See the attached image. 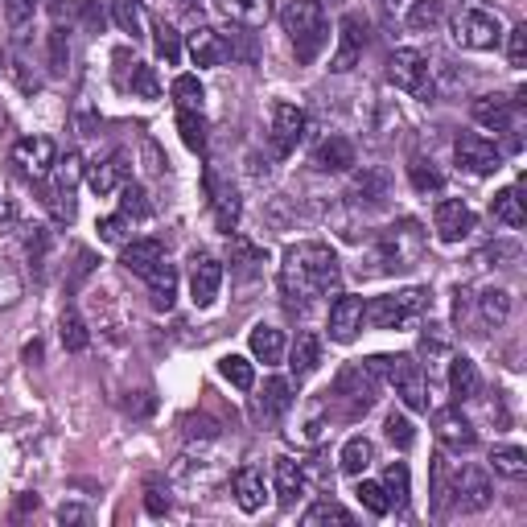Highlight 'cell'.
<instances>
[{
	"instance_id": "1",
	"label": "cell",
	"mask_w": 527,
	"mask_h": 527,
	"mask_svg": "<svg viewBox=\"0 0 527 527\" xmlns=\"http://www.w3.org/2000/svg\"><path fill=\"white\" fill-rule=\"evenodd\" d=\"M338 285H342V264L326 243H297V248L285 252V264H280V289H285L289 305L334 297Z\"/></svg>"
},
{
	"instance_id": "2",
	"label": "cell",
	"mask_w": 527,
	"mask_h": 527,
	"mask_svg": "<svg viewBox=\"0 0 527 527\" xmlns=\"http://www.w3.org/2000/svg\"><path fill=\"white\" fill-rule=\"evenodd\" d=\"M379 383H392L396 396L412 408V412H425L429 408V388H425V371L420 363H412L408 355H375L363 363Z\"/></svg>"
},
{
	"instance_id": "3",
	"label": "cell",
	"mask_w": 527,
	"mask_h": 527,
	"mask_svg": "<svg viewBox=\"0 0 527 527\" xmlns=\"http://www.w3.org/2000/svg\"><path fill=\"white\" fill-rule=\"evenodd\" d=\"M429 305V289H404V293H388V297H371L363 309V322L375 330H400L412 318H420Z\"/></svg>"
},
{
	"instance_id": "4",
	"label": "cell",
	"mask_w": 527,
	"mask_h": 527,
	"mask_svg": "<svg viewBox=\"0 0 527 527\" xmlns=\"http://www.w3.org/2000/svg\"><path fill=\"white\" fill-rule=\"evenodd\" d=\"M420 252H425V227H420L416 219H400L388 231H379V256L388 268L404 272L420 260Z\"/></svg>"
},
{
	"instance_id": "5",
	"label": "cell",
	"mask_w": 527,
	"mask_h": 527,
	"mask_svg": "<svg viewBox=\"0 0 527 527\" xmlns=\"http://www.w3.org/2000/svg\"><path fill=\"white\" fill-rule=\"evenodd\" d=\"M375 388H379V379L363 367V363H350L338 379H334V392H330V400H338L342 404V412H346V420H359L371 404H375Z\"/></svg>"
},
{
	"instance_id": "6",
	"label": "cell",
	"mask_w": 527,
	"mask_h": 527,
	"mask_svg": "<svg viewBox=\"0 0 527 527\" xmlns=\"http://www.w3.org/2000/svg\"><path fill=\"white\" fill-rule=\"evenodd\" d=\"M453 42L462 50H495L503 42V25L486 9H462L453 17Z\"/></svg>"
},
{
	"instance_id": "7",
	"label": "cell",
	"mask_w": 527,
	"mask_h": 527,
	"mask_svg": "<svg viewBox=\"0 0 527 527\" xmlns=\"http://www.w3.org/2000/svg\"><path fill=\"white\" fill-rule=\"evenodd\" d=\"M388 79L400 87V91H412L420 99L433 95V79H429V58L420 50H396L388 58Z\"/></svg>"
},
{
	"instance_id": "8",
	"label": "cell",
	"mask_w": 527,
	"mask_h": 527,
	"mask_svg": "<svg viewBox=\"0 0 527 527\" xmlns=\"http://www.w3.org/2000/svg\"><path fill=\"white\" fill-rule=\"evenodd\" d=\"M453 157H458L462 169L478 173V178H486V173H495L503 165V153L495 149V140H486L478 132H462L458 140H453Z\"/></svg>"
},
{
	"instance_id": "9",
	"label": "cell",
	"mask_w": 527,
	"mask_h": 527,
	"mask_svg": "<svg viewBox=\"0 0 527 527\" xmlns=\"http://www.w3.org/2000/svg\"><path fill=\"white\" fill-rule=\"evenodd\" d=\"M367 50V21L359 13H346L342 25H338V50L330 58V70L334 75H346V70H355L359 58Z\"/></svg>"
},
{
	"instance_id": "10",
	"label": "cell",
	"mask_w": 527,
	"mask_h": 527,
	"mask_svg": "<svg viewBox=\"0 0 527 527\" xmlns=\"http://www.w3.org/2000/svg\"><path fill=\"white\" fill-rule=\"evenodd\" d=\"M219 289H223V264L210 252H194V260H190V297H194V305L210 309L219 301Z\"/></svg>"
},
{
	"instance_id": "11",
	"label": "cell",
	"mask_w": 527,
	"mask_h": 527,
	"mask_svg": "<svg viewBox=\"0 0 527 527\" xmlns=\"http://www.w3.org/2000/svg\"><path fill=\"white\" fill-rule=\"evenodd\" d=\"M490 499H495L490 474L482 466H462L458 478H453V503H458L462 511H486Z\"/></svg>"
},
{
	"instance_id": "12",
	"label": "cell",
	"mask_w": 527,
	"mask_h": 527,
	"mask_svg": "<svg viewBox=\"0 0 527 527\" xmlns=\"http://www.w3.org/2000/svg\"><path fill=\"white\" fill-rule=\"evenodd\" d=\"M433 227H437L441 243H462V239L478 227V219H474V210H470L462 198H445V202H437V210H433Z\"/></svg>"
},
{
	"instance_id": "13",
	"label": "cell",
	"mask_w": 527,
	"mask_h": 527,
	"mask_svg": "<svg viewBox=\"0 0 527 527\" xmlns=\"http://www.w3.org/2000/svg\"><path fill=\"white\" fill-rule=\"evenodd\" d=\"M13 161L21 165V173H29L33 182H42L58 161V149H54L50 136H21L17 149H13Z\"/></svg>"
},
{
	"instance_id": "14",
	"label": "cell",
	"mask_w": 527,
	"mask_h": 527,
	"mask_svg": "<svg viewBox=\"0 0 527 527\" xmlns=\"http://www.w3.org/2000/svg\"><path fill=\"white\" fill-rule=\"evenodd\" d=\"M280 25H285V33L297 42L313 38V33H322L326 21H322V5L318 0H285V9H280Z\"/></svg>"
},
{
	"instance_id": "15",
	"label": "cell",
	"mask_w": 527,
	"mask_h": 527,
	"mask_svg": "<svg viewBox=\"0 0 527 527\" xmlns=\"http://www.w3.org/2000/svg\"><path fill=\"white\" fill-rule=\"evenodd\" d=\"M305 136V112L297 108V103H276L272 108V149L280 157H289Z\"/></svg>"
},
{
	"instance_id": "16",
	"label": "cell",
	"mask_w": 527,
	"mask_h": 527,
	"mask_svg": "<svg viewBox=\"0 0 527 527\" xmlns=\"http://www.w3.org/2000/svg\"><path fill=\"white\" fill-rule=\"evenodd\" d=\"M272 482H276V503L280 507H297L309 490V470L293 458H276L272 466Z\"/></svg>"
},
{
	"instance_id": "17",
	"label": "cell",
	"mask_w": 527,
	"mask_h": 527,
	"mask_svg": "<svg viewBox=\"0 0 527 527\" xmlns=\"http://www.w3.org/2000/svg\"><path fill=\"white\" fill-rule=\"evenodd\" d=\"M363 309H367L363 297H338L330 305V338L334 342H355L359 330H363Z\"/></svg>"
},
{
	"instance_id": "18",
	"label": "cell",
	"mask_w": 527,
	"mask_h": 527,
	"mask_svg": "<svg viewBox=\"0 0 527 527\" xmlns=\"http://www.w3.org/2000/svg\"><path fill=\"white\" fill-rule=\"evenodd\" d=\"M190 58H194V66H223V62L231 58L227 33L210 29V25H198V29L190 33Z\"/></svg>"
},
{
	"instance_id": "19",
	"label": "cell",
	"mask_w": 527,
	"mask_h": 527,
	"mask_svg": "<svg viewBox=\"0 0 527 527\" xmlns=\"http://www.w3.org/2000/svg\"><path fill=\"white\" fill-rule=\"evenodd\" d=\"M433 425H437L441 445H445V449H453V453L474 449V441H478V437H474V429H470V420H466L458 408H441Z\"/></svg>"
},
{
	"instance_id": "20",
	"label": "cell",
	"mask_w": 527,
	"mask_h": 527,
	"mask_svg": "<svg viewBox=\"0 0 527 527\" xmlns=\"http://www.w3.org/2000/svg\"><path fill=\"white\" fill-rule=\"evenodd\" d=\"M87 182H91V190H95L99 198L116 194V190L128 182V157H124V153H112L108 161H95V165L87 169Z\"/></svg>"
},
{
	"instance_id": "21",
	"label": "cell",
	"mask_w": 527,
	"mask_h": 527,
	"mask_svg": "<svg viewBox=\"0 0 527 527\" xmlns=\"http://www.w3.org/2000/svg\"><path fill=\"white\" fill-rule=\"evenodd\" d=\"M474 120L490 132H511L515 128V103L503 95H482V99H474Z\"/></svg>"
},
{
	"instance_id": "22",
	"label": "cell",
	"mask_w": 527,
	"mask_h": 527,
	"mask_svg": "<svg viewBox=\"0 0 527 527\" xmlns=\"http://www.w3.org/2000/svg\"><path fill=\"white\" fill-rule=\"evenodd\" d=\"M161 260H165L161 239H132V243H124V252H120V264H124L132 276H149Z\"/></svg>"
},
{
	"instance_id": "23",
	"label": "cell",
	"mask_w": 527,
	"mask_h": 527,
	"mask_svg": "<svg viewBox=\"0 0 527 527\" xmlns=\"http://www.w3.org/2000/svg\"><path fill=\"white\" fill-rule=\"evenodd\" d=\"M231 490H235L239 511H243V515H256V511L264 507V470H260V466H243V470L235 474Z\"/></svg>"
},
{
	"instance_id": "24",
	"label": "cell",
	"mask_w": 527,
	"mask_h": 527,
	"mask_svg": "<svg viewBox=\"0 0 527 527\" xmlns=\"http://www.w3.org/2000/svg\"><path fill=\"white\" fill-rule=\"evenodd\" d=\"M219 5V13L227 17V21H235V25H243V29H260L268 17H272V0H215Z\"/></svg>"
},
{
	"instance_id": "25",
	"label": "cell",
	"mask_w": 527,
	"mask_h": 527,
	"mask_svg": "<svg viewBox=\"0 0 527 527\" xmlns=\"http://www.w3.org/2000/svg\"><path fill=\"white\" fill-rule=\"evenodd\" d=\"M350 165H355V145L346 136H330L313 149V169H322V173H342Z\"/></svg>"
},
{
	"instance_id": "26",
	"label": "cell",
	"mask_w": 527,
	"mask_h": 527,
	"mask_svg": "<svg viewBox=\"0 0 527 527\" xmlns=\"http://www.w3.org/2000/svg\"><path fill=\"white\" fill-rule=\"evenodd\" d=\"M206 186H210V210H215V223H219V231H235V223H239V194H235V186H219L215 182V173L206 178Z\"/></svg>"
},
{
	"instance_id": "27",
	"label": "cell",
	"mask_w": 527,
	"mask_h": 527,
	"mask_svg": "<svg viewBox=\"0 0 527 527\" xmlns=\"http://www.w3.org/2000/svg\"><path fill=\"white\" fill-rule=\"evenodd\" d=\"M478 388H482V379H478L474 359L458 355V359L449 363V392H453V400L466 404V400H474V396H478Z\"/></svg>"
},
{
	"instance_id": "28",
	"label": "cell",
	"mask_w": 527,
	"mask_h": 527,
	"mask_svg": "<svg viewBox=\"0 0 527 527\" xmlns=\"http://www.w3.org/2000/svg\"><path fill=\"white\" fill-rule=\"evenodd\" d=\"M318 363H322V338L318 334H297V342H293V355H289V367H293V375L297 379H305V375H313L318 371Z\"/></svg>"
},
{
	"instance_id": "29",
	"label": "cell",
	"mask_w": 527,
	"mask_h": 527,
	"mask_svg": "<svg viewBox=\"0 0 527 527\" xmlns=\"http://www.w3.org/2000/svg\"><path fill=\"white\" fill-rule=\"evenodd\" d=\"M248 346H252V355H256L264 367H272V363L285 359V334H280L276 326H264V322H260V326L252 330Z\"/></svg>"
},
{
	"instance_id": "30",
	"label": "cell",
	"mask_w": 527,
	"mask_h": 527,
	"mask_svg": "<svg viewBox=\"0 0 527 527\" xmlns=\"http://www.w3.org/2000/svg\"><path fill=\"white\" fill-rule=\"evenodd\" d=\"M388 190H392L388 169H363L355 178V186H350V194H355L359 202H367V206H379L383 198H388Z\"/></svg>"
},
{
	"instance_id": "31",
	"label": "cell",
	"mask_w": 527,
	"mask_h": 527,
	"mask_svg": "<svg viewBox=\"0 0 527 527\" xmlns=\"http://www.w3.org/2000/svg\"><path fill=\"white\" fill-rule=\"evenodd\" d=\"M289 408H293V383L289 379H268L264 396H260V416L264 420H280Z\"/></svg>"
},
{
	"instance_id": "32",
	"label": "cell",
	"mask_w": 527,
	"mask_h": 527,
	"mask_svg": "<svg viewBox=\"0 0 527 527\" xmlns=\"http://www.w3.org/2000/svg\"><path fill=\"white\" fill-rule=\"evenodd\" d=\"M371 462H375V445H371L367 437H350V441L342 445V453H338V470L350 474V478H359Z\"/></svg>"
},
{
	"instance_id": "33",
	"label": "cell",
	"mask_w": 527,
	"mask_h": 527,
	"mask_svg": "<svg viewBox=\"0 0 527 527\" xmlns=\"http://www.w3.org/2000/svg\"><path fill=\"white\" fill-rule=\"evenodd\" d=\"M145 280H149V297H153V305H157V309H169L173 297H178V268L161 260Z\"/></svg>"
},
{
	"instance_id": "34",
	"label": "cell",
	"mask_w": 527,
	"mask_h": 527,
	"mask_svg": "<svg viewBox=\"0 0 527 527\" xmlns=\"http://www.w3.org/2000/svg\"><path fill=\"white\" fill-rule=\"evenodd\" d=\"M42 202H46V210L54 215V223H75V190L70 186H62L58 178L54 182H46V190H42Z\"/></svg>"
},
{
	"instance_id": "35",
	"label": "cell",
	"mask_w": 527,
	"mask_h": 527,
	"mask_svg": "<svg viewBox=\"0 0 527 527\" xmlns=\"http://www.w3.org/2000/svg\"><path fill=\"white\" fill-rule=\"evenodd\" d=\"M112 21L128 33L132 42H140V38H145V29H149V17H145V9H140V0H116V5H112Z\"/></svg>"
},
{
	"instance_id": "36",
	"label": "cell",
	"mask_w": 527,
	"mask_h": 527,
	"mask_svg": "<svg viewBox=\"0 0 527 527\" xmlns=\"http://www.w3.org/2000/svg\"><path fill=\"white\" fill-rule=\"evenodd\" d=\"M490 466H495V474L519 482V478H527V453L515 449V445H495L490 449Z\"/></svg>"
},
{
	"instance_id": "37",
	"label": "cell",
	"mask_w": 527,
	"mask_h": 527,
	"mask_svg": "<svg viewBox=\"0 0 527 527\" xmlns=\"http://www.w3.org/2000/svg\"><path fill=\"white\" fill-rule=\"evenodd\" d=\"M219 375L231 383V388H239V392H252L256 388V367L243 355H223L219 359Z\"/></svg>"
},
{
	"instance_id": "38",
	"label": "cell",
	"mask_w": 527,
	"mask_h": 527,
	"mask_svg": "<svg viewBox=\"0 0 527 527\" xmlns=\"http://www.w3.org/2000/svg\"><path fill=\"white\" fill-rule=\"evenodd\" d=\"M58 338H62V346L70 350V355H79V350H87V346H91L87 322L79 318L75 309H66V313H62V322H58Z\"/></svg>"
},
{
	"instance_id": "39",
	"label": "cell",
	"mask_w": 527,
	"mask_h": 527,
	"mask_svg": "<svg viewBox=\"0 0 527 527\" xmlns=\"http://www.w3.org/2000/svg\"><path fill=\"white\" fill-rule=\"evenodd\" d=\"M445 21V0H412V9H408V29L416 33H429Z\"/></svg>"
},
{
	"instance_id": "40",
	"label": "cell",
	"mask_w": 527,
	"mask_h": 527,
	"mask_svg": "<svg viewBox=\"0 0 527 527\" xmlns=\"http://www.w3.org/2000/svg\"><path fill=\"white\" fill-rule=\"evenodd\" d=\"M478 309H482V322L486 326H503L511 318V293L507 289H486L478 297Z\"/></svg>"
},
{
	"instance_id": "41",
	"label": "cell",
	"mask_w": 527,
	"mask_h": 527,
	"mask_svg": "<svg viewBox=\"0 0 527 527\" xmlns=\"http://www.w3.org/2000/svg\"><path fill=\"white\" fill-rule=\"evenodd\" d=\"M169 95H173V103H178L182 112H202V99H206L198 75H178L173 87H169Z\"/></svg>"
},
{
	"instance_id": "42",
	"label": "cell",
	"mask_w": 527,
	"mask_h": 527,
	"mask_svg": "<svg viewBox=\"0 0 527 527\" xmlns=\"http://www.w3.org/2000/svg\"><path fill=\"white\" fill-rule=\"evenodd\" d=\"M490 210H495V219L507 223V227H523V223H527V215H523V198H519L515 186H511V190H499L495 202H490Z\"/></svg>"
},
{
	"instance_id": "43",
	"label": "cell",
	"mask_w": 527,
	"mask_h": 527,
	"mask_svg": "<svg viewBox=\"0 0 527 527\" xmlns=\"http://www.w3.org/2000/svg\"><path fill=\"white\" fill-rule=\"evenodd\" d=\"M153 46H157V58H165V66L182 62V33L173 25H165V21L153 25Z\"/></svg>"
},
{
	"instance_id": "44",
	"label": "cell",
	"mask_w": 527,
	"mask_h": 527,
	"mask_svg": "<svg viewBox=\"0 0 527 527\" xmlns=\"http://www.w3.org/2000/svg\"><path fill=\"white\" fill-rule=\"evenodd\" d=\"M136 99H161V79H157V70L145 66V62H132V75L124 83Z\"/></svg>"
},
{
	"instance_id": "45",
	"label": "cell",
	"mask_w": 527,
	"mask_h": 527,
	"mask_svg": "<svg viewBox=\"0 0 527 527\" xmlns=\"http://www.w3.org/2000/svg\"><path fill=\"white\" fill-rule=\"evenodd\" d=\"M408 178H412V186H416L420 194H437V190L445 186L441 169H437L433 161H425V157H412V161H408Z\"/></svg>"
},
{
	"instance_id": "46",
	"label": "cell",
	"mask_w": 527,
	"mask_h": 527,
	"mask_svg": "<svg viewBox=\"0 0 527 527\" xmlns=\"http://www.w3.org/2000/svg\"><path fill=\"white\" fill-rule=\"evenodd\" d=\"M178 132H182V140H186V149L190 153H206V120H202V112H178Z\"/></svg>"
},
{
	"instance_id": "47",
	"label": "cell",
	"mask_w": 527,
	"mask_h": 527,
	"mask_svg": "<svg viewBox=\"0 0 527 527\" xmlns=\"http://www.w3.org/2000/svg\"><path fill=\"white\" fill-rule=\"evenodd\" d=\"M322 523H355V515H350L342 503H330V499H322L318 507H309L305 511V527H322Z\"/></svg>"
},
{
	"instance_id": "48",
	"label": "cell",
	"mask_w": 527,
	"mask_h": 527,
	"mask_svg": "<svg viewBox=\"0 0 527 527\" xmlns=\"http://www.w3.org/2000/svg\"><path fill=\"white\" fill-rule=\"evenodd\" d=\"M408 466L404 462H392L388 470H383V490H388V499H392V507H404L408 503Z\"/></svg>"
},
{
	"instance_id": "49",
	"label": "cell",
	"mask_w": 527,
	"mask_h": 527,
	"mask_svg": "<svg viewBox=\"0 0 527 527\" xmlns=\"http://www.w3.org/2000/svg\"><path fill=\"white\" fill-rule=\"evenodd\" d=\"M46 42H50V75L58 79V75H66V66H70V33L62 25H54Z\"/></svg>"
},
{
	"instance_id": "50",
	"label": "cell",
	"mask_w": 527,
	"mask_h": 527,
	"mask_svg": "<svg viewBox=\"0 0 527 527\" xmlns=\"http://www.w3.org/2000/svg\"><path fill=\"white\" fill-rule=\"evenodd\" d=\"M149 210H153V206H149V194H145V190H140V186H128V182L120 186V215H124V219H149Z\"/></svg>"
},
{
	"instance_id": "51",
	"label": "cell",
	"mask_w": 527,
	"mask_h": 527,
	"mask_svg": "<svg viewBox=\"0 0 527 527\" xmlns=\"http://www.w3.org/2000/svg\"><path fill=\"white\" fill-rule=\"evenodd\" d=\"M359 503H363V511H371V515H388L392 511V499H388V490H383V482H359Z\"/></svg>"
},
{
	"instance_id": "52",
	"label": "cell",
	"mask_w": 527,
	"mask_h": 527,
	"mask_svg": "<svg viewBox=\"0 0 527 527\" xmlns=\"http://www.w3.org/2000/svg\"><path fill=\"white\" fill-rule=\"evenodd\" d=\"M383 429H388V441H392L396 449H412L416 429H412V420H408L404 412H388V420H383Z\"/></svg>"
},
{
	"instance_id": "53",
	"label": "cell",
	"mask_w": 527,
	"mask_h": 527,
	"mask_svg": "<svg viewBox=\"0 0 527 527\" xmlns=\"http://www.w3.org/2000/svg\"><path fill=\"white\" fill-rule=\"evenodd\" d=\"M231 264L239 272H256V264H264V252L248 239H231Z\"/></svg>"
},
{
	"instance_id": "54",
	"label": "cell",
	"mask_w": 527,
	"mask_h": 527,
	"mask_svg": "<svg viewBox=\"0 0 527 527\" xmlns=\"http://www.w3.org/2000/svg\"><path fill=\"white\" fill-rule=\"evenodd\" d=\"M50 173H54V178H58L62 186L75 190V186H79V178H83V157H79V153H66L62 161H54V169H50Z\"/></svg>"
},
{
	"instance_id": "55",
	"label": "cell",
	"mask_w": 527,
	"mask_h": 527,
	"mask_svg": "<svg viewBox=\"0 0 527 527\" xmlns=\"http://www.w3.org/2000/svg\"><path fill=\"white\" fill-rule=\"evenodd\" d=\"M33 13H38V0H5V17L13 29H25L33 21Z\"/></svg>"
},
{
	"instance_id": "56",
	"label": "cell",
	"mask_w": 527,
	"mask_h": 527,
	"mask_svg": "<svg viewBox=\"0 0 527 527\" xmlns=\"http://www.w3.org/2000/svg\"><path fill=\"white\" fill-rule=\"evenodd\" d=\"M219 425L210 416H186V441H215Z\"/></svg>"
},
{
	"instance_id": "57",
	"label": "cell",
	"mask_w": 527,
	"mask_h": 527,
	"mask_svg": "<svg viewBox=\"0 0 527 527\" xmlns=\"http://www.w3.org/2000/svg\"><path fill=\"white\" fill-rule=\"evenodd\" d=\"M99 239L103 243H124V235H128V219L124 215H108V219H99Z\"/></svg>"
},
{
	"instance_id": "58",
	"label": "cell",
	"mask_w": 527,
	"mask_h": 527,
	"mask_svg": "<svg viewBox=\"0 0 527 527\" xmlns=\"http://www.w3.org/2000/svg\"><path fill=\"white\" fill-rule=\"evenodd\" d=\"M145 511H149L153 519H161V515L169 511V490H165L161 482H149V486H145Z\"/></svg>"
},
{
	"instance_id": "59",
	"label": "cell",
	"mask_w": 527,
	"mask_h": 527,
	"mask_svg": "<svg viewBox=\"0 0 527 527\" xmlns=\"http://www.w3.org/2000/svg\"><path fill=\"white\" fill-rule=\"evenodd\" d=\"M91 272H95V256H91L87 248H79V256H75V272H70V285H66V289H70V293H79V289H83V280H87Z\"/></svg>"
},
{
	"instance_id": "60",
	"label": "cell",
	"mask_w": 527,
	"mask_h": 527,
	"mask_svg": "<svg viewBox=\"0 0 527 527\" xmlns=\"http://www.w3.org/2000/svg\"><path fill=\"white\" fill-rule=\"evenodd\" d=\"M507 58L511 66H527V25H515L507 38Z\"/></svg>"
},
{
	"instance_id": "61",
	"label": "cell",
	"mask_w": 527,
	"mask_h": 527,
	"mask_svg": "<svg viewBox=\"0 0 527 527\" xmlns=\"http://www.w3.org/2000/svg\"><path fill=\"white\" fill-rule=\"evenodd\" d=\"M17 231V206L9 198H0V235H13Z\"/></svg>"
},
{
	"instance_id": "62",
	"label": "cell",
	"mask_w": 527,
	"mask_h": 527,
	"mask_svg": "<svg viewBox=\"0 0 527 527\" xmlns=\"http://www.w3.org/2000/svg\"><path fill=\"white\" fill-rule=\"evenodd\" d=\"M58 523H91V511H87V507H75V503H66V507H58Z\"/></svg>"
},
{
	"instance_id": "63",
	"label": "cell",
	"mask_w": 527,
	"mask_h": 527,
	"mask_svg": "<svg viewBox=\"0 0 527 527\" xmlns=\"http://www.w3.org/2000/svg\"><path fill=\"white\" fill-rule=\"evenodd\" d=\"M140 149H145V161H149V173H165V157H161V149L153 145V140H145V145H140Z\"/></svg>"
},
{
	"instance_id": "64",
	"label": "cell",
	"mask_w": 527,
	"mask_h": 527,
	"mask_svg": "<svg viewBox=\"0 0 527 527\" xmlns=\"http://www.w3.org/2000/svg\"><path fill=\"white\" fill-rule=\"evenodd\" d=\"M441 499H445V462L437 458L433 462V503L441 507Z\"/></svg>"
}]
</instances>
